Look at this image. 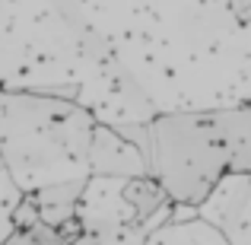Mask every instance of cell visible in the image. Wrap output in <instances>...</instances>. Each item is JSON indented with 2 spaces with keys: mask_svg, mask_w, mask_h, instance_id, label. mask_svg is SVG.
Listing matches in <instances>:
<instances>
[{
  "mask_svg": "<svg viewBox=\"0 0 251 245\" xmlns=\"http://www.w3.org/2000/svg\"><path fill=\"white\" fill-rule=\"evenodd\" d=\"M156 115L251 105V23L226 0H76Z\"/></svg>",
  "mask_w": 251,
  "mask_h": 245,
  "instance_id": "1",
  "label": "cell"
},
{
  "mask_svg": "<svg viewBox=\"0 0 251 245\" xmlns=\"http://www.w3.org/2000/svg\"><path fill=\"white\" fill-rule=\"evenodd\" d=\"M0 89L70 99L108 128L156 118L76 0H0Z\"/></svg>",
  "mask_w": 251,
  "mask_h": 245,
  "instance_id": "2",
  "label": "cell"
},
{
  "mask_svg": "<svg viewBox=\"0 0 251 245\" xmlns=\"http://www.w3.org/2000/svg\"><path fill=\"white\" fill-rule=\"evenodd\" d=\"M96 118L61 96L0 89V160L23 194L89 178Z\"/></svg>",
  "mask_w": 251,
  "mask_h": 245,
  "instance_id": "3",
  "label": "cell"
},
{
  "mask_svg": "<svg viewBox=\"0 0 251 245\" xmlns=\"http://www.w3.org/2000/svg\"><path fill=\"white\" fill-rule=\"evenodd\" d=\"M150 175L172 204L201 207L229 175V147L220 109L166 111L150 121Z\"/></svg>",
  "mask_w": 251,
  "mask_h": 245,
  "instance_id": "4",
  "label": "cell"
},
{
  "mask_svg": "<svg viewBox=\"0 0 251 245\" xmlns=\"http://www.w3.org/2000/svg\"><path fill=\"white\" fill-rule=\"evenodd\" d=\"M197 217L213 223L226 245H251V175H223L197 207Z\"/></svg>",
  "mask_w": 251,
  "mask_h": 245,
  "instance_id": "5",
  "label": "cell"
},
{
  "mask_svg": "<svg viewBox=\"0 0 251 245\" xmlns=\"http://www.w3.org/2000/svg\"><path fill=\"white\" fill-rule=\"evenodd\" d=\"M124 182L127 178H111V175L86 178V188L76 201V220H80L83 233H111V229L137 223L134 207L124 197Z\"/></svg>",
  "mask_w": 251,
  "mask_h": 245,
  "instance_id": "6",
  "label": "cell"
},
{
  "mask_svg": "<svg viewBox=\"0 0 251 245\" xmlns=\"http://www.w3.org/2000/svg\"><path fill=\"white\" fill-rule=\"evenodd\" d=\"M89 175H111V178H140L150 175V163L127 137L115 128L96 121L89 143Z\"/></svg>",
  "mask_w": 251,
  "mask_h": 245,
  "instance_id": "7",
  "label": "cell"
},
{
  "mask_svg": "<svg viewBox=\"0 0 251 245\" xmlns=\"http://www.w3.org/2000/svg\"><path fill=\"white\" fill-rule=\"evenodd\" d=\"M220 121L229 147V172L251 175V105L220 109Z\"/></svg>",
  "mask_w": 251,
  "mask_h": 245,
  "instance_id": "8",
  "label": "cell"
},
{
  "mask_svg": "<svg viewBox=\"0 0 251 245\" xmlns=\"http://www.w3.org/2000/svg\"><path fill=\"white\" fill-rule=\"evenodd\" d=\"M143 245H226V239L213 223H207L203 217H194V220L184 223L166 220L159 229H153L147 236Z\"/></svg>",
  "mask_w": 251,
  "mask_h": 245,
  "instance_id": "9",
  "label": "cell"
},
{
  "mask_svg": "<svg viewBox=\"0 0 251 245\" xmlns=\"http://www.w3.org/2000/svg\"><path fill=\"white\" fill-rule=\"evenodd\" d=\"M124 197H127V204L134 207L137 223L153 220L156 214H162V210H166L169 204H172L169 197H166V191H162V185L156 182L153 175L127 178V182H124Z\"/></svg>",
  "mask_w": 251,
  "mask_h": 245,
  "instance_id": "10",
  "label": "cell"
},
{
  "mask_svg": "<svg viewBox=\"0 0 251 245\" xmlns=\"http://www.w3.org/2000/svg\"><path fill=\"white\" fill-rule=\"evenodd\" d=\"M150 233H153L150 223H134V226H121L111 233H83L74 245H143Z\"/></svg>",
  "mask_w": 251,
  "mask_h": 245,
  "instance_id": "11",
  "label": "cell"
},
{
  "mask_svg": "<svg viewBox=\"0 0 251 245\" xmlns=\"http://www.w3.org/2000/svg\"><path fill=\"white\" fill-rule=\"evenodd\" d=\"M19 201H23V191H19V185L13 182L3 169L0 172V245H6V239L16 233V226H13V210H16Z\"/></svg>",
  "mask_w": 251,
  "mask_h": 245,
  "instance_id": "12",
  "label": "cell"
},
{
  "mask_svg": "<svg viewBox=\"0 0 251 245\" xmlns=\"http://www.w3.org/2000/svg\"><path fill=\"white\" fill-rule=\"evenodd\" d=\"M6 245H70V242L64 239L54 226L35 223L32 229H16V233L6 239Z\"/></svg>",
  "mask_w": 251,
  "mask_h": 245,
  "instance_id": "13",
  "label": "cell"
},
{
  "mask_svg": "<svg viewBox=\"0 0 251 245\" xmlns=\"http://www.w3.org/2000/svg\"><path fill=\"white\" fill-rule=\"evenodd\" d=\"M35 223H42L38 220V204H35L32 194H23V201H19L16 210H13V226L16 229H32Z\"/></svg>",
  "mask_w": 251,
  "mask_h": 245,
  "instance_id": "14",
  "label": "cell"
},
{
  "mask_svg": "<svg viewBox=\"0 0 251 245\" xmlns=\"http://www.w3.org/2000/svg\"><path fill=\"white\" fill-rule=\"evenodd\" d=\"M194 217H197V207H191V204H172V214H169L172 223H184V220H194Z\"/></svg>",
  "mask_w": 251,
  "mask_h": 245,
  "instance_id": "15",
  "label": "cell"
},
{
  "mask_svg": "<svg viewBox=\"0 0 251 245\" xmlns=\"http://www.w3.org/2000/svg\"><path fill=\"white\" fill-rule=\"evenodd\" d=\"M226 3L239 23H251V0H226Z\"/></svg>",
  "mask_w": 251,
  "mask_h": 245,
  "instance_id": "16",
  "label": "cell"
},
{
  "mask_svg": "<svg viewBox=\"0 0 251 245\" xmlns=\"http://www.w3.org/2000/svg\"><path fill=\"white\" fill-rule=\"evenodd\" d=\"M0 172H3V160H0Z\"/></svg>",
  "mask_w": 251,
  "mask_h": 245,
  "instance_id": "17",
  "label": "cell"
}]
</instances>
